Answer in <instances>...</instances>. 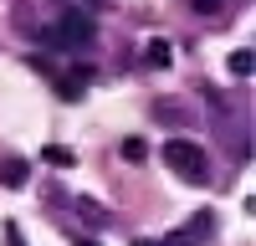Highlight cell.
<instances>
[{
  "label": "cell",
  "instance_id": "obj_6",
  "mask_svg": "<svg viewBox=\"0 0 256 246\" xmlns=\"http://www.w3.org/2000/svg\"><path fill=\"white\" fill-rule=\"evenodd\" d=\"M26 174H31V170H26V159H16V154H10L6 164H0V180H6V184H16V190L26 184Z\"/></svg>",
  "mask_w": 256,
  "mask_h": 246
},
{
  "label": "cell",
  "instance_id": "obj_12",
  "mask_svg": "<svg viewBox=\"0 0 256 246\" xmlns=\"http://www.w3.org/2000/svg\"><path fill=\"white\" fill-rule=\"evenodd\" d=\"M6 246H26V241H20V226H16V220H6Z\"/></svg>",
  "mask_w": 256,
  "mask_h": 246
},
{
  "label": "cell",
  "instance_id": "obj_4",
  "mask_svg": "<svg viewBox=\"0 0 256 246\" xmlns=\"http://www.w3.org/2000/svg\"><path fill=\"white\" fill-rule=\"evenodd\" d=\"M195 236H216V216H210V210H195V216H190V226H184V241L195 246Z\"/></svg>",
  "mask_w": 256,
  "mask_h": 246
},
{
  "label": "cell",
  "instance_id": "obj_7",
  "mask_svg": "<svg viewBox=\"0 0 256 246\" xmlns=\"http://www.w3.org/2000/svg\"><path fill=\"white\" fill-rule=\"evenodd\" d=\"M226 67H230V77H251V72H256V56L241 46V52H230V62H226Z\"/></svg>",
  "mask_w": 256,
  "mask_h": 246
},
{
  "label": "cell",
  "instance_id": "obj_9",
  "mask_svg": "<svg viewBox=\"0 0 256 246\" xmlns=\"http://www.w3.org/2000/svg\"><path fill=\"white\" fill-rule=\"evenodd\" d=\"M77 216H82V220H92V226H108V210H102V205H92L88 195L77 200Z\"/></svg>",
  "mask_w": 256,
  "mask_h": 246
},
{
  "label": "cell",
  "instance_id": "obj_13",
  "mask_svg": "<svg viewBox=\"0 0 256 246\" xmlns=\"http://www.w3.org/2000/svg\"><path fill=\"white\" fill-rule=\"evenodd\" d=\"M77 246H98V241H88V236H82V241H77Z\"/></svg>",
  "mask_w": 256,
  "mask_h": 246
},
{
  "label": "cell",
  "instance_id": "obj_11",
  "mask_svg": "<svg viewBox=\"0 0 256 246\" xmlns=\"http://www.w3.org/2000/svg\"><path fill=\"white\" fill-rule=\"evenodd\" d=\"M190 10H195V16H220L226 0H190Z\"/></svg>",
  "mask_w": 256,
  "mask_h": 246
},
{
  "label": "cell",
  "instance_id": "obj_3",
  "mask_svg": "<svg viewBox=\"0 0 256 246\" xmlns=\"http://www.w3.org/2000/svg\"><path fill=\"white\" fill-rule=\"evenodd\" d=\"M154 118L164 123V128H184V123H195V118H190V108H184L180 98H159V102H154Z\"/></svg>",
  "mask_w": 256,
  "mask_h": 246
},
{
  "label": "cell",
  "instance_id": "obj_2",
  "mask_svg": "<svg viewBox=\"0 0 256 246\" xmlns=\"http://www.w3.org/2000/svg\"><path fill=\"white\" fill-rule=\"evenodd\" d=\"M56 36H62V52H67V46H92L98 20L82 16V10H67V16H62V26H56Z\"/></svg>",
  "mask_w": 256,
  "mask_h": 246
},
{
  "label": "cell",
  "instance_id": "obj_5",
  "mask_svg": "<svg viewBox=\"0 0 256 246\" xmlns=\"http://www.w3.org/2000/svg\"><path fill=\"white\" fill-rule=\"evenodd\" d=\"M41 159H46L52 170H72V164H77V159H72V149H67V144H46V149H41Z\"/></svg>",
  "mask_w": 256,
  "mask_h": 246
},
{
  "label": "cell",
  "instance_id": "obj_8",
  "mask_svg": "<svg viewBox=\"0 0 256 246\" xmlns=\"http://www.w3.org/2000/svg\"><path fill=\"white\" fill-rule=\"evenodd\" d=\"M144 62H148V67H169V62H174V52H169V41H148Z\"/></svg>",
  "mask_w": 256,
  "mask_h": 246
},
{
  "label": "cell",
  "instance_id": "obj_10",
  "mask_svg": "<svg viewBox=\"0 0 256 246\" xmlns=\"http://www.w3.org/2000/svg\"><path fill=\"white\" fill-rule=\"evenodd\" d=\"M118 154H123L128 164H144V154H148V144H144V138H123V149H118Z\"/></svg>",
  "mask_w": 256,
  "mask_h": 246
},
{
  "label": "cell",
  "instance_id": "obj_1",
  "mask_svg": "<svg viewBox=\"0 0 256 246\" xmlns=\"http://www.w3.org/2000/svg\"><path fill=\"white\" fill-rule=\"evenodd\" d=\"M164 164L174 170L184 184H210V154L195 138H169L164 144Z\"/></svg>",
  "mask_w": 256,
  "mask_h": 246
}]
</instances>
